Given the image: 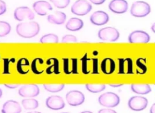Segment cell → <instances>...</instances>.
Returning a JSON list of instances; mask_svg holds the SVG:
<instances>
[{"label":"cell","instance_id":"obj_1","mask_svg":"<svg viewBox=\"0 0 155 113\" xmlns=\"http://www.w3.org/2000/svg\"><path fill=\"white\" fill-rule=\"evenodd\" d=\"M40 30V27L35 21L21 22L16 27V31L18 35L25 38H30L37 35Z\"/></svg>","mask_w":155,"mask_h":113},{"label":"cell","instance_id":"obj_2","mask_svg":"<svg viewBox=\"0 0 155 113\" xmlns=\"http://www.w3.org/2000/svg\"><path fill=\"white\" fill-rule=\"evenodd\" d=\"M150 5L147 2L142 1L133 2L130 9L131 15L137 18L146 16L150 13Z\"/></svg>","mask_w":155,"mask_h":113},{"label":"cell","instance_id":"obj_3","mask_svg":"<svg viewBox=\"0 0 155 113\" xmlns=\"http://www.w3.org/2000/svg\"><path fill=\"white\" fill-rule=\"evenodd\" d=\"M98 102L102 106L114 108L119 104L120 98L114 92H107L101 94L99 97Z\"/></svg>","mask_w":155,"mask_h":113},{"label":"cell","instance_id":"obj_4","mask_svg":"<svg viewBox=\"0 0 155 113\" xmlns=\"http://www.w3.org/2000/svg\"><path fill=\"white\" fill-rule=\"evenodd\" d=\"M119 32L114 27H106L100 29L97 36L100 39L107 42H114L119 38Z\"/></svg>","mask_w":155,"mask_h":113},{"label":"cell","instance_id":"obj_5","mask_svg":"<svg viewBox=\"0 0 155 113\" xmlns=\"http://www.w3.org/2000/svg\"><path fill=\"white\" fill-rule=\"evenodd\" d=\"M92 9L91 4L87 0H77L71 5V12L78 16H84L88 13Z\"/></svg>","mask_w":155,"mask_h":113},{"label":"cell","instance_id":"obj_6","mask_svg":"<svg viewBox=\"0 0 155 113\" xmlns=\"http://www.w3.org/2000/svg\"><path fill=\"white\" fill-rule=\"evenodd\" d=\"M148 100L142 96H134L128 101V106L133 111H140L145 109L148 105Z\"/></svg>","mask_w":155,"mask_h":113},{"label":"cell","instance_id":"obj_7","mask_svg":"<svg viewBox=\"0 0 155 113\" xmlns=\"http://www.w3.org/2000/svg\"><path fill=\"white\" fill-rule=\"evenodd\" d=\"M65 98L67 103L72 106L81 105L85 101V96L83 93L77 90H72L68 92Z\"/></svg>","mask_w":155,"mask_h":113},{"label":"cell","instance_id":"obj_8","mask_svg":"<svg viewBox=\"0 0 155 113\" xmlns=\"http://www.w3.org/2000/svg\"><path fill=\"white\" fill-rule=\"evenodd\" d=\"M14 18L19 21H22L24 19L32 20L35 18V14L32 10L28 7H19L14 11Z\"/></svg>","mask_w":155,"mask_h":113},{"label":"cell","instance_id":"obj_9","mask_svg":"<svg viewBox=\"0 0 155 113\" xmlns=\"http://www.w3.org/2000/svg\"><path fill=\"white\" fill-rule=\"evenodd\" d=\"M128 41L130 43H147L150 39V35L142 30H135L128 36Z\"/></svg>","mask_w":155,"mask_h":113},{"label":"cell","instance_id":"obj_10","mask_svg":"<svg viewBox=\"0 0 155 113\" xmlns=\"http://www.w3.org/2000/svg\"><path fill=\"white\" fill-rule=\"evenodd\" d=\"M18 94L23 97H36L39 94V88L36 84L23 85L19 88Z\"/></svg>","mask_w":155,"mask_h":113},{"label":"cell","instance_id":"obj_11","mask_svg":"<svg viewBox=\"0 0 155 113\" xmlns=\"http://www.w3.org/2000/svg\"><path fill=\"white\" fill-rule=\"evenodd\" d=\"M108 8L114 13L122 14L127 11L128 4L125 0H111L108 4Z\"/></svg>","mask_w":155,"mask_h":113},{"label":"cell","instance_id":"obj_12","mask_svg":"<svg viewBox=\"0 0 155 113\" xmlns=\"http://www.w3.org/2000/svg\"><path fill=\"white\" fill-rule=\"evenodd\" d=\"M90 21L93 24L96 26H102L105 24L109 21L108 15L102 10L94 12L90 18Z\"/></svg>","mask_w":155,"mask_h":113},{"label":"cell","instance_id":"obj_13","mask_svg":"<svg viewBox=\"0 0 155 113\" xmlns=\"http://www.w3.org/2000/svg\"><path fill=\"white\" fill-rule=\"evenodd\" d=\"M46 106L52 110H59L65 107V102L62 97L58 95H52L46 99Z\"/></svg>","mask_w":155,"mask_h":113},{"label":"cell","instance_id":"obj_14","mask_svg":"<svg viewBox=\"0 0 155 113\" xmlns=\"http://www.w3.org/2000/svg\"><path fill=\"white\" fill-rule=\"evenodd\" d=\"M33 9L39 15L44 16L53 9L51 4L45 1H38L33 4Z\"/></svg>","mask_w":155,"mask_h":113},{"label":"cell","instance_id":"obj_15","mask_svg":"<svg viewBox=\"0 0 155 113\" xmlns=\"http://www.w3.org/2000/svg\"><path fill=\"white\" fill-rule=\"evenodd\" d=\"M21 108L19 103L15 100H8L2 106V112L4 113H21Z\"/></svg>","mask_w":155,"mask_h":113},{"label":"cell","instance_id":"obj_16","mask_svg":"<svg viewBox=\"0 0 155 113\" xmlns=\"http://www.w3.org/2000/svg\"><path fill=\"white\" fill-rule=\"evenodd\" d=\"M115 67L114 61L110 58L104 59L101 64V71L106 75H110L113 73L115 70Z\"/></svg>","mask_w":155,"mask_h":113},{"label":"cell","instance_id":"obj_17","mask_svg":"<svg viewBox=\"0 0 155 113\" xmlns=\"http://www.w3.org/2000/svg\"><path fill=\"white\" fill-rule=\"evenodd\" d=\"M49 22L54 24H62L66 20V15L62 12L56 11L53 14L49 15L47 17Z\"/></svg>","mask_w":155,"mask_h":113},{"label":"cell","instance_id":"obj_18","mask_svg":"<svg viewBox=\"0 0 155 113\" xmlns=\"http://www.w3.org/2000/svg\"><path fill=\"white\" fill-rule=\"evenodd\" d=\"M84 22L82 19L78 18H71L67 22L65 27L70 31H78L82 28Z\"/></svg>","mask_w":155,"mask_h":113},{"label":"cell","instance_id":"obj_19","mask_svg":"<svg viewBox=\"0 0 155 113\" xmlns=\"http://www.w3.org/2000/svg\"><path fill=\"white\" fill-rule=\"evenodd\" d=\"M131 89L133 92L140 95L147 94L151 91V88L148 84H132Z\"/></svg>","mask_w":155,"mask_h":113},{"label":"cell","instance_id":"obj_20","mask_svg":"<svg viewBox=\"0 0 155 113\" xmlns=\"http://www.w3.org/2000/svg\"><path fill=\"white\" fill-rule=\"evenodd\" d=\"M22 104L25 109L31 110V109H35L37 108L39 106V103L35 99L28 98V99L22 100Z\"/></svg>","mask_w":155,"mask_h":113},{"label":"cell","instance_id":"obj_21","mask_svg":"<svg viewBox=\"0 0 155 113\" xmlns=\"http://www.w3.org/2000/svg\"><path fill=\"white\" fill-rule=\"evenodd\" d=\"M58 41V36L53 33L46 34L42 36L40 39V42L41 43H57Z\"/></svg>","mask_w":155,"mask_h":113},{"label":"cell","instance_id":"obj_22","mask_svg":"<svg viewBox=\"0 0 155 113\" xmlns=\"http://www.w3.org/2000/svg\"><path fill=\"white\" fill-rule=\"evenodd\" d=\"M44 87L46 91L50 92H58L62 91L64 86L65 84H43Z\"/></svg>","mask_w":155,"mask_h":113},{"label":"cell","instance_id":"obj_23","mask_svg":"<svg viewBox=\"0 0 155 113\" xmlns=\"http://www.w3.org/2000/svg\"><path fill=\"white\" fill-rule=\"evenodd\" d=\"M105 84H86V89L90 92L92 93H98L103 91L105 89Z\"/></svg>","mask_w":155,"mask_h":113},{"label":"cell","instance_id":"obj_24","mask_svg":"<svg viewBox=\"0 0 155 113\" xmlns=\"http://www.w3.org/2000/svg\"><path fill=\"white\" fill-rule=\"evenodd\" d=\"M11 31V26L9 23L5 21H0V37L8 35Z\"/></svg>","mask_w":155,"mask_h":113},{"label":"cell","instance_id":"obj_25","mask_svg":"<svg viewBox=\"0 0 155 113\" xmlns=\"http://www.w3.org/2000/svg\"><path fill=\"white\" fill-rule=\"evenodd\" d=\"M129 67L133 68V64H132V61L130 59H126V60H122L120 61L119 64V73L123 74L124 73V70L125 69V67Z\"/></svg>","mask_w":155,"mask_h":113},{"label":"cell","instance_id":"obj_26","mask_svg":"<svg viewBox=\"0 0 155 113\" xmlns=\"http://www.w3.org/2000/svg\"><path fill=\"white\" fill-rule=\"evenodd\" d=\"M55 7L59 9H64L68 5L70 0H50Z\"/></svg>","mask_w":155,"mask_h":113},{"label":"cell","instance_id":"obj_27","mask_svg":"<svg viewBox=\"0 0 155 113\" xmlns=\"http://www.w3.org/2000/svg\"><path fill=\"white\" fill-rule=\"evenodd\" d=\"M28 66H29V63L28 62V60L25 58H21L20 60L18 61L17 64V69L18 72H19L21 74H24L23 67H27Z\"/></svg>","mask_w":155,"mask_h":113},{"label":"cell","instance_id":"obj_28","mask_svg":"<svg viewBox=\"0 0 155 113\" xmlns=\"http://www.w3.org/2000/svg\"><path fill=\"white\" fill-rule=\"evenodd\" d=\"M77 41V38L73 35H66L62 38V43H74Z\"/></svg>","mask_w":155,"mask_h":113},{"label":"cell","instance_id":"obj_29","mask_svg":"<svg viewBox=\"0 0 155 113\" xmlns=\"http://www.w3.org/2000/svg\"><path fill=\"white\" fill-rule=\"evenodd\" d=\"M7 10L6 4L2 0H0V15L4 14Z\"/></svg>","mask_w":155,"mask_h":113},{"label":"cell","instance_id":"obj_30","mask_svg":"<svg viewBox=\"0 0 155 113\" xmlns=\"http://www.w3.org/2000/svg\"><path fill=\"white\" fill-rule=\"evenodd\" d=\"M98 113H117L115 111L111 109H102L98 111Z\"/></svg>","mask_w":155,"mask_h":113},{"label":"cell","instance_id":"obj_31","mask_svg":"<svg viewBox=\"0 0 155 113\" xmlns=\"http://www.w3.org/2000/svg\"><path fill=\"white\" fill-rule=\"evenodd\" d=\"M4 86L10 89H15L19 87V84H4Z\"/></svg>","mask_w":155,"mask_h":113},{"label":"cell","instance_id":"obj_32","mask_svg":"<svg viewBox=\"0 0 155 113\" xmlns=\"http://www.w3.org/2000/svg\"><path fill=\"white\" fill-rule=\"evenodd\" d=\"M91 3L96 4V5H100L103 4L105 0H89Z\"/></svg>","mask_w":155,"mask_h":113},{"label":"cell","instance_id":"obj_33","mask_svg":"<svg viewBox=\"0 0 155 113\" xmlns=\"http://www.w3.org/2000/svg\"><path fill=\"white\" fill-rule=\"evenodd\" d=\"M150 113H155V103H154L150 108Z\"/></svg>","mask_w":155,"mask_h":113},{"label":"cell","instance_id":"obj_34","mask_svg":"<svg viewBox=\"0 0 155 113\" xmlns=\"http://www.w3.org/2000/svg\"><path fill=\"white\" fill-rule=\"evenodd\" d=\"M123 84H109V86L113 87H117L122 86Z\"/></svg>","mask_w":155,"mask_h":113},{"label":"cell","instance_id":"obj_35","mask_svg":"<svg viewBox=\"0 0 155 113\" xmlns=\"http://www.w3.org/2000/svg\"><path fill=\"white\" fill-rule=\"evenodd\" d=\"M151 29L153 31V32H154L155 33V22L154 24H153V25L151 26Z\"/></svg>","mask_w":155,"mask_h":113},{"label":"cell","instance_id":"obj_36","mask_svg":"<svg viewBox=\"0 0 155 113\" xmlns=\"http://www.w3.org/2000/svg\"><path fill=\"white\" fill-rule=\"evenodd\" d=\"M81 113H93V112H91V111H83V112H81Z\"/></svg>","mask_w":155,"mask_h":113},{"label":"cell","instance_id":"obj_37","mask_svg":"<svg viewBox=\"0 0 155 113\" xmlns=\"http://www.w3.org/2000/svg\"><path fill=\"white\" fill-rule=\"evenodd\" d=\"M27 113H41V112H38V111H32V112H28Z\"/></svg>","mask_w":155,"mask_h":113},{"label":"cell","instance_id":"obj_38","mask_svg":"<svg viewBox=\"0 0 155 113\" xmlns=\"http://www.w3.org/2000/svg\"><path fill=\"white\" fill-rule=\"evenodd\" d=\"M2 90L1 89V88H0V98L1 97V96H2Z\"/></svg>","mask_w":155,"mask_h":113},{"label":"cell","instance_id":"obj_39","mask_svg":"<svg viewBox=\"0 0 155 113\" xmlns=\"http://www.w3.org/2000/svg\"><path fill=\"white\" fill-rule=\"evenodd\" d=\"M62 113H68V112H62Z\"/></svg>","mask_w":155,"mask_h":113},{"label":"cell","instance_id":"obj_40","mask_svg":"<svg viewBox=\"0 0 155 113\" xmlns=\"http://www.w3.org/2000/svg\"><path fill=\"white\" fill-rule=\"evenodd\" d=\"M2 113H4V112H2Z\"/></svg>","mask_w":155,"mask_h":113},{"label":"cell","instance_id":"obj_41","mask_svg":"<svg viewBox=\"0 0 155 113\" xmlns=\"http://www.w3.org/2000/svg\"><path fill=\"white\" fill-rule=\"evenodd\" d=\"M154 85H155V84H154Z\"/></svg>","mask_w":155,"mask_h":113}]
</instances>
